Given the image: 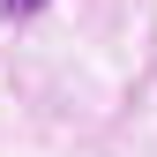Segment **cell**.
<instances>
[{"label": "cell", "instance_id": "1", "mask_svg": "<svg viewBox=\"0 0 157 157\" xmlns=\"http://www.w3.org/2000/svg\"><path fill=\"white\" fill-rule=\"evenodd\" d=\"M37 8H45V0H0V15H8V23H30Z\"/></svg>", "mask_w": 157, "mask_h": 157}]
</instances>
